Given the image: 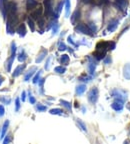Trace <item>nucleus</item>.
<instances>
[{"label": "nucleus", "instance_id": "9b49d317", "mask_svg": "<svg viewBox=\"0 0 130 144\" xmlns=\"http://www.w3.org/2000/svg\"><path fill=\"white\" fill-rule=\"evenodd\" d=\"M47 53H48V51L46 50V49H42L41 50V52L39 53V55H38V57L36 58V60H35V62L36 63H40L45 57H46V55H47Z\"/></svg>", "mask_w": 130, "mask_h": 144}, {"label": "nucleus", "instance_id": "f704fd0d", "mask_svg": "<svg viewBox=\"0 0 130 144\" xmlns=\"http://www.w3.org/2000/svg\"><path fill=\"white\" fill-rule=\"evenodd\" d=\"M11 136H12L11 134H8L7 136H4V140H3V143H4V144L9 143V142L12 140V137H11Z\"/></svg>", "mask_w": 130, "mask_h": 144}, {"label": "nucleus", "instance_id": "4be33fe9", "mask_svg": "<svg viewBox=\"0 0 130 144\" xmlns=\"http://www.w3.org/2000/svg\"><path fill=\"white\" fill-rule=\"evenodd\" d=\"M70 0H65V16L66 17H69V14H70Z\"/></svg>", "mask_w": 130, "mask_h": 144}, {"label": "nucleus", "instance_id": "1a4fd4ad", "mask_svg": "<svg viewBox=\"0 0 130 144\" xmlns=\"http://www.w3.org/2000/svg\"><path fill=\"white\" fill-rule=\"evenodd\" d=\"M118 24H119V21H118V20H113V21H111V22L109 23L108 27H107V30H108L109 32L115 31L116 28H117V26H118Z\"/></svg>", "mask_w": 130, "mask_h": 144}, {"label": "nucleus", "instance_id": "a211bd4d", "mask_svg": "<svg viewBox=\"0 0 130 144\" xmlns=\"http://www.w3.org/2000/svg\"><path fill=\"white\" fill-rule=\"evenodd\" d=\"M85 91H86V85H84V84L78 85V86L76 87V94H77V95H82Z\"/></svg>", "mask_w": 130, "mask_h": 144}, {"label": "nucleus", "instance_id": "ddd939ff", "mask_svg": "<svg viewBox=\"0 0 130 144\" xmlns=\"http://www.w3.org/2000/svg\"><path fill=\"white\" fill-rule=\"evenodd\" d=\"M24 69H25V64H22V65L17 66V67H16V69H15L14 72H13V77H17V76H19V75L23 72Z\"/></svg>", "mask_w": 130, "mask_h": 144}, {"label": "nucleus", "instance_id": "f03ea898", "mask_svg": "<svg viewBox=\"0 0 130 144\" xmlns=\"http://www.w3.org/2000/svg\"><path fill=\"white\" fill-rule=\"evenodd\" d=\"M98 96H99L98 89L96 87H93L88 93V100H89V102L92 103V104H95L97 102V100H98Z\"/></svg>", "mask_w": 130, "mask_h": 144}, {"label": "nucleus", "instance_id": "2eb2a0df", "mask_svg": "<svg viewBox=\"0 0 130 144\" xmlns=\"http://www.w3.org/2000/svg\"><path fill=\"white\" fill-rule=\"evenodd\" d=\"M36 67H32V68H30V70L26 73V75H25V77H24V81L25 82H27V81H29V79L32 77V75L35 73V71H36Z\"/></svg>", "mask_w": 130, "mask_h": 144}, {"label": "nucleus", "instance_id": "f8f14e48", "mask_svg": "<svg viewBox=\"0 0 130 144\" xmlns=\"http://www.w3.org/2000/svg\"><path fill=\"white\" fill-rule=\"evenodd\" d=\"M123 76L127 80H130V63H127L123 67Z\"/></svg>", "mask_w": 130, "mask_h": 144}, {"label": "nucleus", "instance_id": "6ab92c4d", "mask_svg": "<svg viewBox=\"0 0 130 144\" xmlns=\"http://www.w3.org/2000/svg\"><path fill=\"white\" fill-rule=\"evenodd\" d=\"M8 126H9V120H6L3 124V127H2V132H1V136H0V139H3V137L5 136L6 134V131L8 129Z\"/></svg>", "mask_w": 130, "mask_h": 144}, {"label": "nucleus", "instance_id": "20e7f679", "mask_svg": "<svg viewBox=\"0 0 130 144\" xmlns=\"http://www.w3.org/2000/svg\"><path fill=\"white\" fill-rule=\"evenodd\" d=\"M44 7H45V16L46 17H50L53 14L51 0H44Z\"/></svg>", "mask_w": 130, "mask_h": 144}, {"label": "nucleus", "instance_id": "5701e85b", "mask_svg": "<svg viewBox=\"0 0 130 144\" xmlns=\"http://www.w3.org/2000/svg\"><path fill=\"white\" fill-rule=\"evenodd\" d=\"M60 103H61V105H62V106H64V107L66 108V109H67V110L71 111V108H72V106H71V103H70V102H68V101H65V100H60Z\"/></svg>", "mask_w": 130, "mask_h": 144}, {"label": "nucleus", "instance_id": "cd10ccee", "mask_svg": "<svg viewBox=\"0 0 130 144\" xmlns=\"http://www.w3.org/2000/svg\"><path fill=\"white\" fill-rule=\"evenodd\" d=\"M6 30H7V33L8 34H11L13 35L14 34V29H13V26H11V24L9 22L6 23Z\"/></svg>", "mask_w": 130, "mask_h": 144}, {"label": "nucleus", "instance_id": "ea45409f", "mask_svg": "<svg viewBox=\"0 0 130 144\" xmlns=\"http://www.w3.org/2000/svg\"><path fill=\"white\" fill-rule=\"evenodd\" d=\"M37 21H38V25H39V27H40V28H42V27L44 26V19H43V18H38V19H37Z\"/></svg>", "mask_w": 130, "mask_h": 144}, {"label": "nucleus", "instance_id": "8fccbe9b", "mask_svg": "<svg viewBox=\"0 0 130 144\" xmlns=\"http://www.w3.org/2000/svg\"><path fill=\"white\" fill-rule=\"evenodd\" d=\"M1 100H2V101H3V102H5V103H6V104H9V102H10V100H6V99H5V98H2V99H1Z\"/></svg>", "mask_w": 130, "mask_h": 144}, {"label": "nucleus", "instance_id": "39448f33", "mask_svg": "<svg viewBox=\"0 0 130 144\" xmlns=\"http://www.w3.org/2000/svg\"><path fill=\"white\" fill-rule=\"evenodd\" d=\"M123 101L122 100H119V99H116L112 104H111V107L112 109H114L115 111H121L123 109Z\"/></svg>", "mask_w": 130, "mask_h": 144}, {"label": "nucleus", "instance_id": "c03bdc74", "mask_svg": "<svg viewBox=\"0 0 130 144\" xmlns=\"http://www.w3.org/2000/svg\"><path fill=\"white\" fill-rule=\"evenodd\" d=\"M111 61H112V60H111V57H110V56H107V57L104 59V63H105V64H109V63H111Z\"/></svg>", "mask_w": 130, "mask_h": 144}, {"label": "nucleus", "instance_id": "72a5a7b5", "mask_svg": "<svg viewBox=\"0 0 130 144\" xmlns=\"http://www.w3.org/2000/svg\"><path fill=\"white\" fill-rule=\"evenodd\" d=\"M67 49V47H66V45H65L63 42H59L58 43V50L59 51H64V50H66Z\"/></svg>", "mask_w": 130, "mask_h": 144}, {"label": "nucleus", "instance_id": "3c124183", "mask_svg": "<svg viewBox=\"0 0 130 144\" xmlns=\"http://www.w3.org/2000/svg\"><path fill=\"white\" fill-rule=\"evenodd\" d=\"M84 3H91L92 2V0H82Z\"/></svg>", "mask_w": 130, "mask_h": 144}, {"label": "nucleus", "instance_id": "c9c22d12", "mask_svg": "<svg viewBox=\"0 0 130 144\" xmlns=\"http://www.w3.org/2000/svg\"><path fill=\"white\" fill-rule=\"evenodd\" d=\"M63 4H64V2H60L59 4H58V6H57V9H56V14H60V12H61V10H62V7H63Z\"/></svg>", "mask_w": 130, "mask_h": 144}, {"label": "nucleus", "instance_id": "393cba45", "mask_svg": "<svg viewBox=\"0 0 130 144\" xmlns=\"http://www.w3.org/2000/svg\"><path fill=\"white\" fill-rule=\"evenodd\" d=\"M41 14H42V8H38L35 12L32 13V17H33L34 19H38L39 16H41Z\"/></svg>", "mask_w": 130, "mask_h": 144}, {"label": "nucleus", "instance_id": "bb28decb", "mask_svg": "<svg viewBox=\"0 0 130 144\" xmlns=\"http://www.w3.org/2000/svg\"><path fill=\"white\" fill-rule=\"evenodd\" d=\"M50 114H53V115H62L63 111L61 109H59V108H54V109L50 110Z\"/></svg>", "mask_w": 130, "mask_h": 144}, {"label": "nucleus", "instance_id": "09e8293b", "mask_svg": "<svg viewBox=\"0 0 130 144\" xmlns=\"http://www.w3.org/2000/svg\"><path fill=\"white\" fill-rule=\"evenodd\" d=\"M25 97H26V93H25V91H23L22 94H21V99H22V101H25Z\"/></svg>", "mask_w": 130, "mask_h": 144}, {"label": "nucleus", "instance_id": "4c0bfd02", "mask_svg": "<svg viewBox=\"0 0 130 144\" xmlns=\"http://www.w3.org/2000/svg\"><path fill=\"white\" fill-rule=\"evenodd\" d=\"M36 109H37L38 111H45L47 108H46V106H44V105L37 104V105H36Z\"/></svg>", "mask_w": 130, "mask_h": 144}, {"label": "nucleus", "instance_id": "b1692460", "mask_svg": "<svg viewBox=\"0 0 130 144\" xmlns=\"http://www.w3.org/2000/svg\"><path fill=\"white\" fill-rule=\"evenodd\" d=\"M60 62H61V64L67 65V64L69 63V56H68L67 54L62 55V56H61V58H60Z\"/></svg>", "mask_w": 130, "mask_h": 144}, {"label": "nucleus", "instance_id": "0eeeda50", "mask_svg": "<svg viewBox=\"0 0 130 144\" xmlns=\"http://www.w3.org/2000/svg\"><path fill=\"white\" fill-rule=\"evenodd\" d=\"M115 4L122 11H125L127 8V0H115Z\"/></svg>", "mask_w": 130, "mask_h": 144}, {"label": "nucleus", "instance_id": "c85d7f7f", "mask_svg": "<svg viewBox=\"0 0 130 144\" xmlns=\"http://www.w3.org/2000/svg\"><path fill=\"white\" fill-rule=\"evenodd\" d=\"M27 23H28V26L30 27V30L33 32V31L35 30V26H34V22H33V20H32L30 17L27 19Z\"/></svg>", "mask_w": 130, "mask_h": 144}, {"label": "nucleus", "instance_id": "a878e982", "mask_svg": "<svg viewBox=\"0 0 130 144\" xmlns=\"http://www.w3.org/2000/svg\"><path fill=\"white\" fill-rule=\"evenodd\" d=\"M26 58H27V55H26V53L24 52V50H22L21 53L18 55V60H19V62H24V61L26 60Z\"/></svg>", "mask_w": 130, "mask_h": 144}, {"label": "nucleus", "instance_id": "a19ab883", "mask_svg": "<svg viewBox=\"0 0 130 144\" xmlns=\"http://www.w3.org/2000/svg\"><path fill=\"white\" fill-rule=\"evenodd\" d=\"M11 52L12 53H15L16 52V44L14 42L11 43Z\"/></svg>", "mask_w": 130, "mask_h": 144}, {"label": "nucleus", "instance_id": "7ed1b4c3", "mask_svg": "<svg viewBox=\"0 0 130 144\" xmlns=\"http://www.w3.org/2000/svg\"><path fill=\"white\" fill-rule=\"evenodd\" d=\"M75 31L78 33L86 34V35H92V31L85 24H78L77 26H75Z\"/></svg>", "mask_w": 130, "mask_h": 144}, {"label": "nucleus", "instance_id": "aec40b11", "mask_svg": "<svg viewBox=\"0 0 130 144\" xmlns=\"http://www.w3.org/2000/svg\"><path fill=\"white\" fill-rule=\"evenodd\" d=\"M14 58H15V53H12V54H11V57H10V58L8 59V61H7V71L8 72L11 71V67H12Z\"/></svg>", "mask_w": 130, "mask_h": 144}, {"label": "nucleus", "instance_id": "473e14b6", "mask_svg": "<svg viewBox=\"0 0 130 144\" xmlns=\"http://www.w3.org/2000/svg\"><path fill=\"white\" fill-rule=\"evenodd\" d=\"M44 82H45V78H40L38 83H39V86H40V92L43 93V85H44Z\"/></svg>", "mask_w": 130, "mask_h": 144}, {"label": "nucleus", "instance_id": "603ef678", "mask_svg": "<svg viewBox=\"0 0 130 144\" xmlns=\"http://www.w3.org/2000/svg\"><path fill=\"white\" fill-rule=\"evenodd\" d=\"M2 82H3V77H2L1 75H0V85L2 84Z\"/></svg>", "mask_w": 130, "mask_h": 144}, {"label": "nucleus", "instance_id": "a18cd8bd", "mask_svg": "<svg viewBox=\"0 0 130 144\" xmlns=\"http://www.w3.org/2000/svg\"><path fill=\"white\" fill-rule=\"evenodd\" d=\"M115 46H116V44H115L114 42H110V43H109V49H110V50H114V49H115Z\"/></svg>", "mask_w": 130, "mask_h": 144}, {"label": "nucleus", "instance_id": "dca6fc26", "mask_svg": "<svg viewBox=\"0 0 130 144\" xmlns=\"http://www.w3.org/2000/svg\"><path fill=\"white\" fill-rule=\"evenodd\" d=\"M36 5H37L36 0H26V7H27L28 10H31V9L35 8Z\"/></svg>", "mask_w": 130, "mask_h": 144}, {"label": "nucleus", "instance_id": "412c9836", "mask_svg": "<svg viewBox=\"0 0 130 144\" xmlns=\"http://www.w3.org/2000/svg\"><path fill=\"white\" fill-rule=\"evenodd\" d=\"M76 123H77V125L79 126V128L82 130V131H84V132H86L87 131V128H86V125L84 124V122L81 120V119H79V118H77L76 119Z\"/></svg>", "mask_w": 130, "mask_h": 144}, {"label": "nucleus", "instance_id": "423d86ee", "mask_svg": "<svg viewBox=\"0 0 130 144\" xmlns=\"http://www.w3.org/2000/svg\"><path fill=\"white\" fill-rule=\"evenodd\" d=\"M6 9L10 14H15L17 11V5L14 2H9L6 3Z\"/></svg>", "mask_w": 130, "mask_h": 144}, {"label": "nucleus", "instance_id": "6e6552de", "mask_svg": "<svg viewBox=\"0 0 130 144\" xmlns=\"http://www.w3.org/2000/svg\"><path fill=\"white\" fill-rule=\"evenodd\" d=\"M88 59L90 60V63L88 64V70H89V73H90L91 75H93V74H94V71H95V68H96V63L94 62V60H93L92 57L89 56Z\"/></svg>", "mask_w": 130, "mask_h": 144}, {"label": "nucleus", "instance_id": "c756f323", "mask_svg": "<svg viewBox=\"0 0 130 144\" xmlns=\"http://www.w3.org/2000/svg\"><path fill=\"white\" fill-rule=\"evenodd\" d=\"M54 71L56 72V73H58V74H63V73H65V71H66V68H65V67H62V66H57V67H55Z\"/></svg>", "mask_w": 130, "mask_h": 144}, {"label": "nucleus", "instance_id": "e433bc0d", "mask_svg": "<svg viewBox=\"0 0 130 144\" xmlns=\"http://www.w3.org/2000/svg\"><path fill=\"white\" fill-rule=\"evenodd\" d=\"M19 109H20V100H19V98H16L15 99V110L18 112Z\"/></svg>", "mask_w": 130, "mask_h": 144}, {"label": "nucleus", "instance_id": "2f4dec72", "mask_svg": "<svg viewBox=\"0 0 130 144\" xmlns=\"http://www.w3.org/2000/svg\"><path fill=\"white\" fill-rule=\"evenodd\" d=\"M58 29H59V25H58L57 23H54V24H53V26H52V34H53V35L57 34Z\"/></svg>", "mask_w": 130, "mask_h": 144}, {"label": "nucleus", "instance_id": "49530a36", "mask_svg": "<svg viewBox=\"0 0 130 144\" xmlns=\"http://www.w3.org/2000/svg\"><path fill=\"white\" fill-rule=\"evenodd\" d=\"M67 40H68V42H69L70 44H72V45H75V46H77V44H75V43H74V41L72 40V37H71V36H68Z\"/></svg>", "mask_w": 130, "mask_h": 144}, {"label": "nucleus", "instance_id": "4468645a", "mask_svg": "<svg viewBox=\"0 0 130 144\" xmlns=\"http://www.w3.org/2000/svg\"><path fill=\"white\" fill-rule=\"evenodd\" d=\"M79 18H80V11L77 9V10H75V11L73 12V14H72V16H71V22H72V24H75L76 21H77Z\"/></svg>", "mask_w": 130, "mask_h": 144}, {"label": "nucleus", "instance_id": "37998d69", "mask_svg": "<svg viewBox=\"0 0 130 144\" xmlns=\"http://www.w3.org/2000/svg\"><path fill=\"white\" fill-rule=\"evenodd\" d=\"M29 101H30V103H31V104H35V102H36L35 98H34L33 96H31V94H30V93H29Z\"/></svg>", "mask_w": 130, "mask_h": 144}, {"label": "nucleus", "instance_id": "58836bf2", "mask_svg": "<svg viewBox=\"0 0 130 144\" xmlns=\"http://www.w3.org/2000/svg\"><path fill=\"white\" fill-rule=\"evenodd\" d=\"M88 27H89V29H90L92 32H96V30H97V28H96V26H95L94 23H89Z\"/></svg>", "mask_w": 130, "mask_h": 144}, {"label": "nucleus", "instance_id": "79ce46f5", "mask_svg": "<svg viewBox=\"0 0 130 144\" xmlns=\"http://www.w3.org/2000/svg\"><path fill=\"white\" fill-rule=\"evenodd\" d=\"M5 114V108L3 105H0V117Z\"/></svg>", "mask_w": 130, "mask_h": 144}, {"label": "nucleus", "instance_id": "864d4df0", "mask_svg": "<svg viewBox=\"0 0 130 144\" xmlns=\"http://www.w3.org/2000/svg\"><path fill=\"white\" fill-rule=\"evenodd\" d=\"M128 109H129V111H130V106H129V107H128Z\"/></svg>", "mask_w": 130, "mask_h": 144}, {"label": "nucleus", "instance_id": "7c9ffc66", "mask_svg": "<svg viewBox=\"0 0 130 144\" xmlns=\"http://www.w3.org/2000/svg\"><path fill=\"white\" fill-rule=\"evenodd\" d=\"M41 70H39V71L36 73V75L33 77V80H32V82L34 83V84H37L38 83V81H39V79H40V74H41Z\"/></svg>", "mask_w": 130, "mask_h": 144}, {"label": "nucleus", "instance_id": "f3484780", "mask_svg": "<svg viewBox=\"0 0 130 144\" xmlns=\"http://www.w3.org/2000/svg\"><path fill=\"white\" fill-rule=\"evenodd\" d=\"M10 24H11V26H15L16 24H17V22H18V18H17V16L15 15V14H10V16H9V21H8Z\"/></svg>", "mask_w": 130, "mask_h": 144}, {"label": "nucleus", "instance_id": "de8ad7c7", "mask_svg": "<svg viewBox=\"0 0 130 144\" xmlns=\"http://www.w3.org/2000/svg\"><path fill=\"white\" fill-rule=\"evenodd\" d=\"M49 62H50V57L47 59L46 64H45V69H46V70H48V69H49Z\"/></svg>", "mask_w": 130, "mask_h": 144}, {"label": "nucleus", "instance_id": "f257e3e1", "mask_svg": "<svg viewBox=\"0 0 130 144\" xmlns=\"http://www.w3.org/2000/svg\"><path fill=\"white\" fill-rule=\"evenodd\" d=\"M111 95H112V97H114L116 99H119V100H122L123 102L125 100H127V93L125 91L120 90V89H114V90H112Z\"/></svg>", "mask_w": 130, "mask_h": 144}, {"label": "nucleus", "instance_id": "9d476101", "mask_svg": "<svg viewBox=\"0 0 130 144\" xmlns=\"http://www.w3.org/2000/svg\"><path fill=\"white\" fill-rule=\"evenodd\" d=\"M16 32H17V34H18L20 37H24V36H25V34H26V28H25V25H24V24H20V25L17 27Z\"/></svg>", "mask_w": 130, "mask_h": 144}]
</instances>
